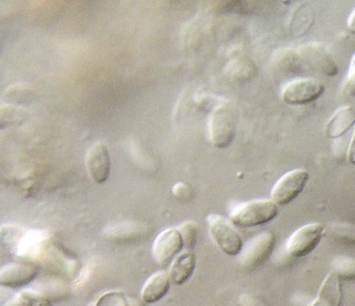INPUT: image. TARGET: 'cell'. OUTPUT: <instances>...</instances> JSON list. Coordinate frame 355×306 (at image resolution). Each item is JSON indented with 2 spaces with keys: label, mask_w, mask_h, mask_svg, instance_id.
Wrapping results in <instances>:
<instances>
[{
  "label": "cell",
  "mask_w": 355,
  "mask_h": 306,
  "mask_svg": "<svg viewBox=\"0 0 355 306\" xmlns=\"http://www.w3.org/2000/svg\"><path fill=\"white\" fill-rule=\"evenodd\" d=\"M355 124V112L350 105L338 108L326 123L325 135L329 139H340Z\"/></svg>",
  "instance_id": "7c38bea8"
},
{
  "label": "cell",
  "mask_w": 355,
  "mask_h": 306,
  "mask_svg": "<svg viewBox=\"0 0 355 306\" xmlns=\"http://www.w3.org/2000/svg\"><path fill=\"white\" fill-rule=\"evenodd\" d=\"M342 300L340 279L334 272H330L324 279L315 301L309 306H340Z\"/></svg>",
  "instance_id": "4fadbf2b"
},
{
  "label": "cell",
  "mask_w": 355,
  "mask_h": 306,
  "mask_svg": "<svg viewBox=\"0 0 355 306\" xmlns=\"http://www.w3.org/2000/svg\"><path fill=\"white\" fill-rule=\"evenodd\" d=\"M347 27L352 33H355V8H353L351 14L349 15L348 20H347Z\"/></svg>",
  "instance_id": "cb8c5ba5"
},
{
  "label": "cell",
  "mask_w": 355,
  "mask_h": 306,
  "mask_svg": "<svg viewBox=\"0 0 355 306\" xmlns=\"http://www.w3.org/2000/svg\"><path fill=\"white\" fill-rule=\"evenodd\" d=\"M37 274V269L32 264L10 262L0 270V284L9 287H24L32 282Z\"/></svg>",
  "instance_id": "8fae6325"
},
{
  "label": "cell",
  "mask_w": 355,
  "mask_h": 306,
  "mask_svg": "<svg viewBox=\"0 0 355 306\" xmlns=\"http://www.w3.org/2000/svg\"><path fill=\"white\" fill-rule=\"evenodd\" d=\"M331 272L340 280H355V257L338 256L331 262Z\"/></svg>",
  "instance_id": "2e32d148"
},
{
  "label": "cell",
  "mask_w": 355,
  "mask_h": 306,
  "mask_svg": "<svg viewBox=\"0 0 355 306\" xmlns=\"http://www.w3.org/2000/svg\"><path fill=\"white\" fill-rule=\"evenodd\" d=\"M274 246H275V237L273 233L270 231L259 233L243 247L242 252L239 255L241 266L246 269L261 266L271 255Z\"/></svg>",
  "instance_id": "52a82bcc"
},
{
  "label": "cell",
  "mask_w": 355,
  "mask_h": 306,
  "mask_svg": "<svg viewBox=\"0 0 355 306\" xmlns=\"http://www.w3.org/2000/svg\"><path fill=\"white\" fill-rule=\"evenodd\" d=\"M184 247L178 228H169L159 233L153 246V255L159 266H167Z\"/></svg>",
  "instance_id": "9c48e42d"
},
{
  "label": "cell",
  "mask_w": 355,
  "mask_h": 306,
  "mask_svg": "<svg viewBox=\"0 0 355 306\" xmlns=\"http://www.w3.org/2000/svg\"><path fill=\"white\" fill-rule=\"evenodd\" d=\"M196 266V257L191 252H184L176 256L170 268V278L178 285L184 284L192 276Z\"/></svg>",
  "instance_id": "9a60e30c"
},
{
  "label": "cell",
  "mask_w": 355,
  "mask_h": 306,
  "mask_svg": "<svg viewBox=\"0 0 355 306\" xmlns=\"http://www.w3.org/2000/svg\"><path fill=\"white\" fill-rule=\"evenodd\" d=\"M325 87L318 79L298 78L284 85L282 91V99L288 105H304L315 101L323 95Z\"/></svg>",
  "instance_id": "8992f818"
},
{
  "label": "cell",
  "mask_w": 355,
  "mask_h": 306,
  "mask_svg": "<svg viewBox=\"0 0 355 306\" xmlns=\"http://www.w3.org/2000/svg\"><path fill=\"white\" fill-rule=\"evenodd\" d=\"M6 306H28V304H26V299H24L22 293H20L19 295L16 296V297L14 298L13 300H11Z\"/></svg>",
  "instance_id": "603a6c76"
},
{
  "label": "cell",
  "mask_w": 355,
  "mask_h": 306,
  "mask_svg": "<svg viewBox=\"0 0 355 306\" xmlns=\"http://www.w3.org/2000/svg\"><path fill=\"white\" fill-rule=\"evenodd\" d=\"M329 229L336 239L355 245V224L347 222L331 223Z\"/></svg>",
  "instance_id": "e0dca14e"
},
{
  "label": "cell",
  "mask_w": 355,
  "mask_h": 306,
  "mask_svg": "<svg viewBox=\"0 0 355 306\" xmlns=\"http://www.w3.org/2000/svg\"><path fill=\"white\" fill-rule=\"evenodd\" d=\"M87 169L95 182H105L111 172V155L109 147L103 142L93 145L86 156Z\"/></svg>",
  "instance_id": "30bf717a"
},
{
  "label": "cell",
  "mask_w": 355,
  "mask_h": 306,
  "mask_svg": "<svg viewBox=\"0 0 355 306\" xmlns=\"http://www.w3.org/2000/svg\"><path fill=\"white\" fill-rule=\"evenodd\" d=\"M324 232L325 228L320 223H309L300 227L286 241V252L292 257H305L319 246Z\"/></svg>",
  "instance_id": "5b68a950"
},
{
  "label": "cell",
  "mask_w": 355,
  "mask_h": 306,
  "mask_svg": "<svg viewBox=\"0 0 355 306\" xmlns=\"http://www.w3.org/2000/svg\"><path fill=\"white\" fill-rule=\"evenodd\" d=\"M184 241V248L188 250L193 249L196 245L198 237V225L194 221H187L178 227Z\"/></svg>",
  "instance_id": "ac0fdd59"
},
{
  "label": "cell",
  "mask_w": 355,
  "mask_h": 306,
  "mask_svg": "<svg viewBox=\"0 0 355 306\" xmlns=\"http://www.w3.org/2000/svg\"><path fill=\"white\" fill-rule=\"evenodd\" d=\"M297 52L302 62L326 76H336L338 74V64L323 44L318 42L303 44L297 48Z\"/></svg>",
  "instance_id": "ba28073f"
},
{
  "label": "cell",
  "mask_w": 355,
  "mask_h": 306,
  "mask_svg": "<svg viewBox=\"0 0 355 306\" xmlns=\"http://www.w3.org/2000/svg\"><path fill=\"white\" fill-rule=\"evenodd\" d=\"M207 223L211 237L220 250L226 255H240L244 244L238 231L232 226V222L220 214H209L207 216Z\"/></svg>",
  "instance_id": "3957f363"
},
{
  "label": "cell",
  "mask_w": 355,
  "mask_h": 306,
  "mask_svg": "<svg viewBox=\"0 0 355 306\" xmlns=\"http://www.w3.org/2000/svg\"><path fill=\"white\" fill-rule=\"evenodd\" d=\"M277 204L273 200H253L238 204L230 212L232 224L243 228L267 224L277 216Z\"/></svg>",
  "instance_id": "6da1fadb"
},
{
  "label": "cell",
  "mask_w": 355,
  "mask_h": 306,
  "mask_svg": "<svg viewBox=\"0 0 355 306\" xmlns=\"http://www.w3.org/2000/svg\"><path fill=\"white\" fill-rule=\"evenodd\" d=\"M345 91L350 96H355V52L351 58L350 66L345 79Z\"/></svg>",
  "instance_id": "ffe728a7"
},
{
  "label": "cell",
  "mask_w": 355,
  "mask_h": 306,
  "mask_svg": "<svg viewBox=\"0 0 355 306\" xmlns=\"http://www.w3.org/2000/svg\"><path fill=\"white\" fill-rule=\"evenodd\" d=\"M309 173L305 169H294L284 173L272 187L271 199L278 206L294 201L306 187Z\"/></svg>",
  "instance_id": "277c9868"
},
{
  "label": "cell",
  "mask_w": 355,
  "mask_h": 306,
  "mask_svg": "<svg viewBox=\"0 0 355 306\" xmlns=\"http://www.w3.org/2000/svg\"><path fill=\"white\" fill-rule=\"evenodd\" d=\"M170 275L164 271L151 275L142 289V299L147 303H155L163 299L170 289Z\"/></svg>",
  "instance_id": "5bb4252c"
},
{
  "label": "cell",
  "mask_w": 355,
  "mask_h": 306,
  "mask_svg": "<svg viewBox=\"0 0 355 306\" xmlns=\"http://www.w3.org/2000/svg\"><path fill=\"white\" fill-rule=\"evenodd\" d=\"M22 295H24L28 306H53L47 298L37 291L26 289V291H22Z\"/></svg>",
  "instance_id": "d6986e66"
},
{
  "label": "cell",
  "mask_w": 355,
  "mask_h": 306,
  "mask_svg": "<svg viewBox=\"0 0 355 306\" xmlns=\"http://www.w3.org/2000/svg\"><path fill=\"white\" fill-rule=\"evenodd\" d=\"M209 139L219 149L227 148L236 137V117L228 103L216 106L209 122Z\"/></svg>",
  "instance_id": "7a4b0ae2"
},
{
  "label": "cell",
  "mask_w": 355,
  "mask_h": 306,
  "mask_svg": "<svg viewBox=\"0 0 355 306\" xmlns=\"http://www.w3.org/2000/svg\"><path fill=\"white\" fill-rule=\"evenodd\" d=\"M347 160H348L351 164H354L355 166V127L352 135H351L348 150H347Z\"/></svg>",
  "instance_id": "7402d4cb"
},
{
  "label": "cell",
  "mask_w": 355,
  "mask_h": 306,
  "mask_svg": "<svg viewBox=\"0 0 355 306\" xmlns=\"http://www.w3.org/2000/svg\"><path fill=\"white\" fill-rule=\"evenodd\" d=\"M172 193L178 199L188 201L193 198V189L187 183L180 182L174 185Z\"/></svg>",
  "instance_id": "44dd1931"
}]
</instances>
